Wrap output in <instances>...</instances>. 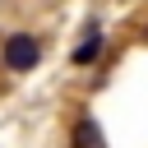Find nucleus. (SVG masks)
I'll use <instances>...</instances> for the list:
<instances>
[{
    "label": "nucleus",
    "instance_id": "nucleus-1",
    "mask_svg": "<svg viewBox=\"0 0 148 148\" xmlns=\"http://www.w3.org/2000/svg\"><path fill=\"white\" fill-rule=\"evenodd\" d=\"M42 60V42L32 37V32H14L9 42H5V65L14 69V74H23V69H32Z\"/></svg>",
    "mask_w": 148,
    "mask_h": 148
},
{
    "label": "nucleus",
    "instance_id": "nucleus-2",
    "mask_svg": "<svg viewBox=\"0 0 148 148\" xmlns=\"http://www.w3.org/2000/svg\"><path fill=\"white\" fill-rule=\"evenodd\" d=\"M74 148H106V139H102V130H97L92 116H83L74 125Z\"/></svg>",
    "mask_w": 148,
    "mask_h": 148
},
{
    "label": "nucleus",
    "instance_id": "nucleus-3",
    "mask_svg": "<svg viewBox=\"0 0 148 148\" xmlns=\"http://www.w3.org/2000/svg\"><path fill=\"white\" fill-rule=\"evenodd\" d=\"M97 46H102V32H97V28H88V37H83V46L74 51V65H88V60L97 56Z\"/></svg>",
    "mask_w": 148,
    "mask_h": 148
}]
</instances>
